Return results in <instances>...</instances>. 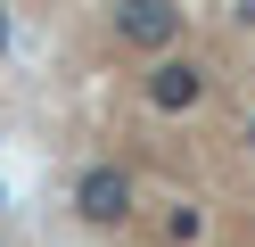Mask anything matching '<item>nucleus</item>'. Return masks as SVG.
<instances>
[{
    "instance_id": "6",
    "label": "nucleus",
    "mask_w": 255,
    "mask_h": 247,
    "mask_svg": "<svg viewBox=\"0 0 255 247\" xmlns=\"http://www.w3.org/2000/svg\"><path fill=\"white\" fill-rule=\"evenodd\" d=\"M0 206H8V190H0Z\"/></svg>"
},
{
    "instance_id": "3",
    "label": "nucleus",
    "mask_w": 255,
    "mask_h": 247,
    "mask_svg": "<svg viewBox=\"0 0 255 247\" xmlns=\"http://www.w3.org/2000/svg\"><path fill=\"white\" fill-rule=\"evenodd\" d=\"M198 99H206V66L198 58H156L148 66V107L156 115H189Z\"/></svg>"
},
{
    "instance_id": "2",
    "label": "nucleus",
    "mask_w": 255,
    "mask_h": 247,
    "mask_svg": "<svg viewBox=\"0 0 255 247\" xmlns=\"http://www.w3.org/2000/svg\"><path fill=\"white\" fill-rule=\"evenodd\" d=\"M107 25H116L124 49H148V58H156V49L181 41V0H116Z\"/></svg>"
},
{
    "instance_id": "4",
    "label": "nucleus",
    "mask_w": 255,
    "mask_h": 247,
    "mask_svg": "<svg viewBox=\"0 0 255 247\" xmlns=\"http://www.w3.org/2000/svg\"><path fill=\"white\" fill-rule=\"evenodd\" d=\"M165 239H173V247L206 239V206H173V214H165Z\"/></svg>"
},
{
    "instance_id": "5",
    "label": "nucleus",
    "mask_w": 255,
    "mask_h": 247,
    "mask_svg": "<svg viewBox=\"0 0 255 247\" xmlns=\"http://www.w3.org/2000/svg\"><path fill=\"white\" fill-rule=\"evenodd\" d=\"M247 148H255V107H247Z\"/></svg>"
},
{
    "instance_id": "1",
    "label": "nucleus",
    "mask_w": 255,
    "mask_h": 247,
    "mask_svg": "<svg viewBox=\"0 0 255 247\" xmlns=\"http://www.w3.org/2000/svg\"><path fill=\"white\" fill-rule=\"evenodd\" d=\"M74 214H83L91 231L132 223V173H124V165H83V173H74Z\"/></svg>"
}]
</instances>
